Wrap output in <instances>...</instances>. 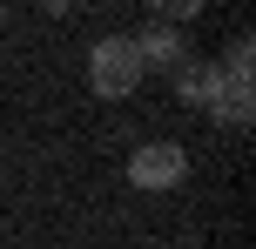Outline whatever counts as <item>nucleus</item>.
<instances>
[{"label": "nucleus", "mask_w": 256, "mask_h": 249, "mask_svg": "<svg viewBox=\"0 0 256 249\" xmlns=\"http://www.w3.org/2000/svg\"><path fill=\"white\" fill-rule=\"evenodd\" d=\"M88 88L102 94V101H128V94L142 88V54H135L128 34L94 40V54H88Z\"/></svg>", "instance_id": "obj_1"}, {"label": "nucleus", "mask_w": 256, "mask_h": 249, "mask_svg": "<svg viewBox=\"0 0 256 249\" xmlns=\"http://www.w3.org/2000/svg\"><path fill=\"white\" fill-rule=\"evenodd\" d=\"M128 182H135V189H176V182H182V148H176V142H148V148H135Z\"/></svg>", "instance_id": "obj_2"}, {"label": "nucleus", "mask_w": 256, "mask_h": 249, "mask_svg": "<svg viewBox=\"0 0 256 249\" xmlns=\"http://www.w3.org/2000/svg\"><path fill=\"white\" fill-rule=\"evenodd\" d=\"M128 40H135V54H142V74H148V67H182V54H189V47H182V34H176V27H162V20L142 27V34H128Z\"/></svg>", "instance_id": "obj_3"}, {"label": "nucleus", "mask_w": 256, "mask_h": 249, "mask_svg": "<svg viewBox=\"0 0 256 249\" xmlns=\"http://www.w3.org/2000/svg\"><path fill=\"white\" fill-rule=\"evenodd\" d=\"M176 88L189 94V101H209V108L222 101V74H216V61H182V67H176Z\"/></svg>", "instance_id": "obj_4"}]
</instances>
